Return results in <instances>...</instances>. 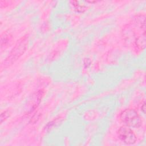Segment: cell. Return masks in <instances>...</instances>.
<instances>
[{
    "instance_id": "obj_4",
    "label": "cell",
    "mask_w": 146,
    "mask_h": 146,
    "mask_svg": "<svg viewBox=\"0 0 146 146\" xmlns=\"http://www.w3.org/2000/svg\"><path fill=\"white\" fill-rule=\"evenodd\" d=\"M135 46L139 50H143L145 46V33L141 34V35L137 36L135 40Z\"/></svg>"
},
{
    "instance_id": "obj_2",
    "label": "cell",
    "mask_w": 146,
    "mask_h": 146,
    "mask_svg": "<svg viewBox=\"0 0 146 146\" xmlns=\"http://www.w3.org/2000/svg\"><path fill=\"white\" fill-rule=\"evenodd\" d=\"M120 121L126 126L139 128L142 124V120L139 113L133 109L127 108L122 111L119 115Z\"/></svg>"
},
{
    "instance_id": "obj_5",
    "label": "cell",
    "mask_w": 146,
    "mask_h": 146,
    "mask_svg": "<svg viewBox=\"0 0 146 146\" xmlns=\"http://www.w3.org/2000/svg\"><path fill=\"white\" fill-rule=\"evenodd\" d=\"M11 35L7 33H4L1 35V49L4 47L5 46H7V45L10 42L11 40Z\"/></svg>"
},
{
    "instance_id": "obj_6",
    "label": "cell",
    "mask_w": 146,
    "mask_h": 146,
    "mask_svg": "<svg viewBox=\"0 0 146 146\" xmlns=\"http://www.w3.org/2000/svg\"><path fill=\"white\" fill-rule=\"evenodd\" d=\"M9 116V112L8 111H4L3 112H1V123H2V122L5 120Z\"/></svg>"
},
{
    "instance_id": "obj_7",
    "label": "cell",
    "mask_w": 146,
    "mask_h": 146,
    "mask_svg": "<svg viewBox=\"0 0 146 146\" xmlns=\"http://www.w3.org/2000/svg\"><path fill=\"white\" fill-rule=\"evenodd\" d=\"M145 102L144 101L142 105L141 106V111L144 113H145Z\"/></svg>"
},
{
    "instance_id": "obj_1",
    "label": "cell",
    "mask_w": 146,
    "mask_h": 146,
    "mask_svg": "<svg viewBox=\"0 0 146 146\" xmlns=\"http://www.w3.org/2000/svg\"><path fill=\"white\" fill-rule=\"evenodd\" d=\"M29 44L28 35L22 36L9 52L8 56L2 63V68H7L16 62L26 51Z\"/></svg>"
},
{
    "instance_id": "obj_3",
    "label": "cell",
    "mask_w": 146,
    "mask_h": 146,
    "mask_svg": "<svg viewBox=\"0 0 146 146\" xmlns=\"http://www.w3.org/2000/svg\"><path fill=\"white\" fill-rule=\"evenodd\" d=\"M117 135L119 139L127 145L134 144L137 140V137L130 127L126 125L120 127L117 131Z\"/></svg>"
}]
</instances>
